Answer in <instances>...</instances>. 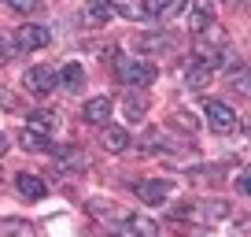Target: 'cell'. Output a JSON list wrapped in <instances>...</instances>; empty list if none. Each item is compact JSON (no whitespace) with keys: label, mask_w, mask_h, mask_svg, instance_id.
<instances>
[{"label":"cell","mask_w":251,"mask_h":237,"mask_svg":"<svg viewBox=\"0 0 251 237\" xmlns=\"http://www.w3.org/2000/svg\"><path fill=\"white\" fill-rule=\"evenodd\" d=\"M115 78L122 82V86L144 89V86H151V82L159 78V71L148 63V59H118L115 63Z\"/></svg>","instance_id":"cell-1"},{"label":"cell","mask_w":251,"mask_h":237,"mask_svg":"<svg viewBox=\"0 0 251 237\" xmlns=\"http://www.w3.org/2000/svg\"><path fill=\"white\" fill-rule=\"evenodd\" d=\"M55 86H59V74H55L52 67H30V71L23 74V89L33 93V96H48Z\"/></svg>","instance_id":"cell-2"},{"label":"cell","mask_w":251,"mask_h":237,"mask_svg":"<svg viewBox=\"0 0 251 237\" xmlns=\"http://www.w3.org/2000/svg\"><path fill=\"white\" fill-rule=\"evenodd\" d=\"M185 219H196V222H203V226H214V222H222V219H229V204L226 200H203V204H192V207H185Z\"/></svg>","instance_id":"cell-3"},{"label":"cell","mask_w":251,"mask_h":237,"mask_svg":"<svg viewBox=\"0 0 251 237\" xmlns=\"http://www.w3.org/2000/svg\"><path fill=\"white\" fill-rule=\"evenodd\" d=\"M203 115H207V122H211L214 134H233V130H236L233 108H229V104H222V100H207V104H203Z\"/></svg>","instance_id":"cell-4"},{"label":"cell","mask_w":251,"mask_h":237,"mask_svg":"<svg viewBox=\"0 0 251 237\" xmlns=\"http://www.w3.org/2000/svg\"><path fill=\"white\" fill-rule=\"evenodd\" d=\"M48 41H52V33H48L45 26H37V23H26V26L15 30V48L19 52H37V48H45Z\"/></svg>","instance_id":"cell-5"},{"label":"cell","mask_w":251,"mask_h":237,"mask_svg":"<svg viewBox=\"0 0 251 237\" xmlns=\"http://www.w3.org/2000/svg\"><path fill=\"white\" fill-rule=\"evenodd\" d=\"M133 189H137V197H141L144 204H151V207H159L166 197H170V182H166V178H144V182H137Z\"/></svg>","instance_id":"cell-6"},{"label":"cell","mask_w":251,"mask_h":237,"mask_svg":"<svg viewBox=\"0 0 251 237\" xmlns=\"http://www.w3.org/2000/svg\"><path fill=\"white\" fill-rule=\"evenodd\" d=\"M26 130L48 141V137H52L55 130H59V118H55L52 111H33V115H26Z\"/></svg>","instance_id":"cell-7"},{"label":"cell","mask_w":251,"mask_h":237,"mask_svg":"<svg viewBox=\"0 0 251 237\" xmlns=\"http://www.w3.org/2000/svg\"><path fill=\"white\" fill-rule=\"evenodd\" d=\"M211 26H214V0H196V4H192V15H188V30L203 33V30H211Z\"/></svg>","instance_id":"cell-8"},{"label":"cell","mask_w":251,"mask_h":237,"mask_svg":"<svg viewBox=\"0 0 251 237\" xmlns=\"http://www.w3.org/2000/svg\"><path fill=\"white\" fill-rule=\"evenodd\" d=\"M81 118H85L89 126H103V122L111 118V100H107V96H93V100H85Z\"/></svg>","instance_id":"cell-9"},{"label":"cell","mask_w":251,"mask_h":237,"mask_svg":"<svg viewBox=\"0 0 251 237\" xmlns=\"http://www.w3.org/2000/svg\"><path fill=\"white\" fill-rule=\"evenodd\" d=\"M15 189L23 193L26 200H45V193H48L37 174H15Z\"/></svg>","instance_id":"cell-10"},{"label":"cell","mask_w":251,"mask_h":237,"mask_svg":"<svg viewBox=\"0 0 251 237\" xmlns=\"http://www.w3.org/2000/svg\"><path fill=\"white\" fill-rule=\"evenodd\" d=\"M100 145H103L107 152H126V148H129V134H126L122 126H103Z\"/></svg>","instance_id":"cell-11"},{"label":"cell","mask_w":251,"mask_h":237,"mask_svg":"<svg viewBox=\"0 0 251 237\" xmlns=\"http://www.w3.org/2000/svg\"><path fill=\"white\" fill-rule=\"evenodd\" d=\"M126 234H133V237H159V226H155V219H148V215H129V219H126Z\"/></svg>","instance_id":"cell-12"},{"label":"cell","mask_w":251,"mask_h":237,"mask_svg":"<svg viewBox=\"0 0 251 237\" xmlns=\"http://www.w3.org/2000/svg\"><path fill=\"white\" fill-rule=\"evenodd\" d=\"M85 8H89V19H93V23H107V19L118 15L115 0H85Z\"/></svg>","instance_id":"cell-13"},{"label":"cell","mask_w":251,"mask_h":237,"mask_svg":"<svg viewBox=\"0 0 251 237\" xmlns=\"http://www.w3.org/2000/svg\"><path fill=\"white\" fill-rule=\"evenodd\" d=\"M144 11L148 15H181L185 0H144Z\"/></svg>","instance_id":"cell-14"},{"label":"cell","mask_w":251,"mask_h":237,"mask_svg":"<svg viewBox=\"0 0 251 237\" xmlns=\"http://www.w3.org/2000/svg\"><path fill=\"white\" fill-rule=\"evenodd\" d=\"M59 86L63 89H81V86H85V67H81V63H67L59 71Z\"/></svg>","instance_id":"cell-15"},{"label":"cell","mask_w":251,"mask_h":237,"mask_svg":"<svg viewBox=\"0 0 251 237\" xmlns=\"http://www.w3.org/2000/svg\"><path fill=\"white\" fill-rule=\"evenodd\" d=\"M0 237H33V226L26 219H0Z\"/></svg>","instance_id":"cell-16"},{"label":"cell","mask_w":251,"mask_h":237,"mask_svg":"<svg viewBox=\"0 0 251 237\" xmlns=\"http://www.w3.org/2000/svg\"><path fill=\"white\" fill-rule=\"evenodd\" d=\"M211 74H214V59H207V63H196V67H192V74H188V89L207 86V82H211Z\"/></svg>","instance_id":"cell-17"},{"label":"cell","mask_w":251,"mask_h":237,"mask_svg":"<svg viewBox=\"0 0 251 237\" xmlns=\"http://www.w3.org/2000/svg\"><path fill=\"white\" fill-rule=\"evenodd\" d=\"M19 141H23V148H30V152H45V148H48V141H45V137L30 134L26 126H23V134H19Z\"/></svg>","instance_id":"cell-18"},{"label":"cell","mask_w":251,"mask_h":237,"mask_svg":"<svg viewBox=\"0 0 251 237\" xmlns=\"http://www.w3.org/2000/svg\"><path fill=\"white\" fill-rule=\"evenodd\" d=\"M11 11H19V15H30V11H37L41 8V0H4Z\"/></svg>","instance_id":"cell-19"},{"label":"cell","mask_w":251,"mask_h":237,"mask_svg":"<svg viewBox=\"0 0 251 237\" xmlns=\"http://www.w3.org/2000/svg\"><path fill=\"white\" fill-rule=\"evenodd\" d=\"M236 189H240L244 197H251V167H244V171L236 174Z\"/></svg>","instance_id":"cell-20"},{"label":"cell","mask_w":251,"mask_h":237,"mask_svg":"<svg viewBox=\"0 0 251 237\" xmlns=\"http://www.w3.org/2000/svg\"><path fill=\"white\" fill-rule=\"evenodd\" d=\"M126 111H129V115L137 118V115H141V111H144V104H141V100H137V96H133V100H126Z\"/></svg>","instance_id":"cell-21"},{"label":"cell","mask_w":251,"mask_h":237,"mask_svg":"<svg viewBox=\"0 0 251 237\" xmlns=\"http://www.w3.org/2000/svg\"><path fill=\"white\" fill-rule=\"evenodd\" d=\"M11 52H15V45H8V41L0 37V63H4V59H8V56H11Z\"/></svg>","instance_id":"cell-22"},{"label":"cell","mask_w":251,"mask_h":237,"mask_svg":"<svg viewBox=\"0 0 251 237\" xmlns=\"http://www.w3.org/2000/svg\"><path fill=\"white\" fill-rule=\"evenodd\" d=\"M4 152H8V137L0 134V156H4Z\"/></svg>","instance_id":"cell-23"}]
</instances>
